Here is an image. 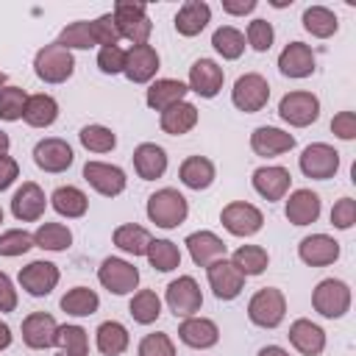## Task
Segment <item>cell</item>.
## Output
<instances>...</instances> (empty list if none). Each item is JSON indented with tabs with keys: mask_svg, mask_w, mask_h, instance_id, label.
<instances>
[{
	"mask_svg": "<svg viewBox=\"0 0 356 356\" xmlns=\"http://www.w3.org/2000/svg\"><path fill=\"white\" fill-rule=\"evenodd\" d=\"M17 309V289L6 273H0V312H14Z\"/></svg>",
	"mask_w": 356,
	"mask_h": 356,
	"instance_id": "6f0895ef",
	"label": "cell"
},
{
	"mask_svg": "<svg viewBox=\"0 0 356 356\" xmlns=\"http://www.w3.org/2000/svg\"><path fill=\"white\" fill-rule=\"evenodd\" d=\"M50 206L61 214V217H83L86 209H89V197L78 189V186H58L53 195H50Z\"/></svg>",
	"mask_w": 356,
	"mask_h": 356,
	"instance_id": "836d02e7",
	"label": "cell"
},
{
	"mask_svg": "<svg viewBox=\"0 0 356 356\" xmlns=\"http://www.w3.org/2000/svg\"><path fill=\"white\" fill-rule=\"evenodd\" d=\"M139 356H175V345L167 334L153 331L147 337H142L139 342Z\"/></svg>",
	"mask_w": 356,
	"mask_h": 356,
	"instance_id": "816d5d0a",
	"label": "cell"
},
{
	"mask_svg": "<svg viewBox=\"0 0 356 356\" xmlns=\"http://www.w3.org/2000/svg\"><path fill=\"white\" fill-rule=\"evenodd\" d=\"M159 125H161V131L170 134V136H184V134H189V131L197 125V108H195L192 103L181 100V103L170 106L167 111H161Z\"/></svg>",
	"mask_w": 356,
	"mask_h": 356,
	"instance_id": "4dcf8cb0",
	"label": "cell"
},
{
	"mask_svg": "<svg viewBox=\"0 0 356 356\" xmlns=\"http://www.w3.org/2000/svg\"><path fill=\"white\" fill-rule=\"evenodd\" d=\"M58 117V103L56 97L50 95H28V103H25V111H22V120L31 125V128H47L53 125Z\"/></svg>",
	"mask_w": 356,
	"mask_h": 356,
	"instance_id": "d6a6232c",
	"label": "cell"
},
{
	"mask_svg": "<svg viewBox=\"0 0 356 356\" xmlns=\"http://www.w3.org/2000/svg\"><path fill=\"white\" fill-rule=\"evenodd\" d=\"M353 222H356V200L353 197L337 200L334 209H331V225L339 228V231H348Z\"/></svg>",
	"mask_w": 356,
	"mask_h": 356,
	"instance_id": "db71d44e",
	"label": "cell"
},
{
	"mask_svg": "<svg viewBox=\"0 0 356 356\" xmlns=\"http://www.w3.org/2000/svg\"><path fill=\"white\" fill-rule=\"evenodd\" d=\"M8 145H11V139H8V134L6 131H0V156L8 150Z\"/></svg>",
	"mask_w": 356,
	"mask_h": 356,
	"instance_id": "6125c7cd",
	"label": "cell"
},
{
	"mask_svg": "<svg viewBox=\"0 0 356 356\" xmlns=\"http://www.w3.org/2000/svg\"><path fill=\"white\" fill-rule=\"evenodd\" d=\"M134 170L142 181H156L167 172V153L156 142H142L134 150Z\"/></svg>",
	"mask_w": 356,
	"mask_h": 356,
	"instance_id": "83f0119b",
	"label": "cell"
},
{
	"mask_svg": "<svg viewBox=\"0 0 356 356\" xmlns=\"http://www.w3.org/2000/svg\"><path fill=\"white\" fill-rule=\"evenodd\" d=\"M320 195L312 192V189H295L289 197H286V206H284V214L292 225H312L317 217H320Z\"/></svg>",
	"mask_w": 356,
	"mask_h": 356,
	"instance_id": "4316f807",
	"label": "cell"
},
{
	"mask_svg": "<svg viewBox=\"0 0 356 356\" xmlns=\"http://www.w3.org/2000/svg\"><path fill=\"white\" fill-rule=\"evenodd\" d=\"M33 248V234L22 231V228H11L0 234V256H22Z\"/></svg>",
	"mask_w": 356,
	"mask_h": 356,
	"instance_id": "c3c4849f",
	"label": "cell"
},
{
	"mask_svg": "<svg viewBox=\"0 0 356 356\" xmlns=\"http://www.w3.org/2000/svg\"><path fill=\"white\" fill-rule=\"evenodd\" d=\"M56 284H58V267L53 261L39 259V261H31L19 270V286L33 298L50 295L56 289Z\"/></svg>",
	"mask_w": 356,
	"mask_h": 356,
	"instance_id": "2e32d148",
	"label": "cell"
},
{
	"mask_svg": "<svg viewBox=\"0 0 356 356\" xmlns=\"http://www.w3.org/2000/svg\"><path fill=\"white\" fill-rule=\"evenodd\" d=\"M298 256L309 267H328L339 259V242L328 234H312L303 236L298 245Z\"/></svg>",
	"mask_w": 356,
	"mask_h": 356,
	"instance_id": "ac0fdd59",
	"label": "cell"
},
{
	"mask_svg": "<svg viewBox=\"0 0 356 356\" xmlns=\"http://www.w3.org/2000/svg\"><path fill=\"white\" fill-rule=\"evenodd\" d=\"M186 248H189V256H192V261L197 267H209V264L225 259V253H228L225 242L217 234H211V231H195V234H189L186 236Z\"/></svg>",
	"mask_w": 356,
	"mask_h": 356,
	"instance_id": "cb8c5ba5",
	"label": "cell"
},
{
	"mask_svg": "<svg viewBox=\"0 0 356 356\" xmlns=\"http://www.w3.org/2000/svg\"><path fill=\"white\" fill-rule=\"evenodd\" d=\"M298 164H300V172H303L306 178L328 181V178H334L337 170H339V153H337L331 145H325V142H314V145L303 147Z\"/></svg>",
	"mask_w": 356,
	"mask_h": 356,
	"instance_id": "9c48e42d",
	"label": "cell"
},
{
	"mask_svg": "<svg viewBox=\"0 0 356 356\" xmlns=\"http://www.w3.org/2000/svg\"><path fill=\"white\" fill-rule=\"evenodd\" d=\"M314 53L303 42H289L278 56V70L286 78H309L314 72Z\"/></svg>",
	"mask_w": 356,
	"mask_h": 356,
	"instance_id": "603a6c76",
	"label": "cell"
},
{
	"mask_svg": "<svg viewBox=\"0 0 356 356\" xmlns=\"http://www.w3.org/2000/svg\"><path fill=\"white\" fill-rule=\"evenodd\" d=\"M8 345H11V328L0 320V350H6Z\"/></svg>",
	"mask_w": 356,
	"mask_h": 356,
	"instance_id": "91938a15",
	"label": "cell"
},
{
	"mask_svg": "<svg viewBox=\"0 0 356 356\" xmlns=\"http://www.w3.org/2000/svg\"><path fill=\"white\" fill-rule=\"evenodd\" d=\"M145 256H147L150 267L159 270V273H170V270L181 267V250H178V245L170 242V239H150Z\"/></svg>",
	"mask_w": 356,
	"mask_h": 356,
	"instance_id": "60d3db41",
	"label": "cell"
},
{
	"mask_svg": "<svg viewBox=\"0 0 356 356\" xmlns=\"http://www.w3.org/2000/svg\"><path fill=\"white\" fill-rule=\"evenodd\" d=\"M178 339L184 345H189V348H197V350L214 348L217 339H220V328H217L214 320L192 314V317H184V323L178 325Z\"/></svg>",
	"mask_w": 356,
	"mask_h": 356,
	"instance_id": "7402d4cb",
	"label": "cell"
},
{
	"mask_svg": "<svg viewBox=\"0 0 356 356\" xmlns=\"http://www.w3.org/2000/svg\"><path fill=\"white\" fill-rule=\"evenodd\" d=\"M0 222H3V209H0Z\"/></svg>",
	"mask_w": 356,
	"mask_h": 356,
	"instance_id": "e7e4bbea",
	"label": "cell"
},
{
	"mask_svg": "<svg viewBox=\"0 0 356 356\" xmlns=\"http://www.w3.org/2000/svg\"><path fill=\"white\" fill-rule=\"evenodd\" d=\"M303 28H306L312 36H317V39H328V36H334V33L339 31V19H337V14H334L331 8H325V6H309V8L303 11Z\"/></svg>",
	"mask_w": 356,
	"mask_h": 356,
	"instance_id": "8d00e7d4",
	"label": "cell"
},
{
	"mask_svg": "<svg viewBox=\"0 0 356 356\" xmlns=\"http://www.w3.org/2000/svg\"><path fill=\"white\" fill-rule=\"evenodd\" d=\"M331 131H334L339 139L350 142V139L356 136V114H353V111H339V114L331 120Z\"/></svg>",
	"mask_w": 356,
	"mask_h": 356,
	"instance_id": "11a10c76",
	"label": "cell"
},
{
	"mask_svg": "<svg viewBox=\"0 0 356 356\" xmlns=\"http://www.w3.org/2000/svg\"><path fill=\"white\" fill-rule=\"evenodd\" d=\"M222 81H225V72L211 58H197L189 67V89L200 97H214L222 89Z\"/></svg>",
	"mask_w": 356,
	"mask_h": 356,
	"instance_id": "ffe728a7",
	"label": "cell"
},
{
	"mask_svg": "<svg viewBox=\"0 0 356 356\" xmlns=\"http://www.w3.org/2000/svg\"><path fill=\"white\" fill-rule=\"evenodd\" d=\"M125 78L131 83H147L153 81V75L159 72V53L153 44H131V50H125V67H122Z\"/></svg>",
	"mask_w": 356,
	"mask_h": 356,
	"instance_id": "e0dca14e",
	"label": "cell"
},
{
	"mask_svg": "<svg viewBox=\"0 0 356 356\" xmlns=\"http://www.w3.org/2000/svg\"><path fill=\"white\" fill-rule=\"evenodd\" d=\"M278 114H281L284 122H289L295 128H306V125L317 122V117H320V100H317V95L303 92V89L286 92L281 97V103H278Z\"/></svg>",
	"mask_w": 356,
	"mask_h": 356,
	"instance_id": "52a82bcc",
	"label": "cell"
},
{
	"mask_svg": "<svg viewBox=\"0 0 356 356\" xmlns=\"http://www.w3.org/2000/svg\"><path fill=\"white\" fill-rule=\"evenodd\" d=\"M284 314H286V298L275 286L259 289L250 298V303H248V317L259 328H275V325H281L284 323Z\"/></svg>",
	"mask_w": 356,
	"mask_h": 356,
	"instance_id": "5b68a950",
	"label": "cell"
},
{
	"mask_svg": "<svg viewBox=\"0 0 356 356\" xmlns=\"http://www.w3.org/2000/svg\"><path fill=\"white\" fill-rule=\"evenodd\" d=\"M164 300L175 317H192L203 306V292L192 275H178L175 281L167 284Z\"/></svg>",
	"mask_w": 356,
	"mask_h": 356,
	"instance_id": "ba28073f",
	"label": "cell"
},
{
	"mask_svg": "<svg viewBox=\"0 0 356 356\" xmlns=\"http://www.w3.org/2000/svg\"><path fill=\"white\" fill-rule=\"evenodd\" d=\"M131 337H128V328L117 320H106L97 325V350L103 356H120L125 353Z\"/></svg>",
	"mask_w": 356,
	"mask_h": 356,
	"instance_id": "e575fe53",
	"label": "cell"
},
{
	"mask_svg": "<svg viewBox=\"0 0 356 356\" xmlns=\"http://www.w3.org/2000/svg\"><path fill=\"white\" fill-rule=\"evenodd\" d=\"M286 337H289L292 348H295L298 353H303V356H320L323 348H325V331H323L317 323L306 320V317L295 320V323L289 325V334H286Z\"/></svg>",
	"mask_w": 356,
	"mask_h": 356,
	"instance_id": "d4e9b609",
	"label": "cell"
},
{
	"mask_svg": "<svg viewBox=\"0 0 356 356\" xmlns=\"http://www.w3.org/2000/svg\"><path fill=\"white\" fill-rule=\"evenodd\" d=\"M58 44L67 47V50H89L95 47V36H92V25L86 19H78V22H70L61 33H58Z\"/></svg>",
	"mask_w": 356,
	"mask_h": 356,
	"instance_id": "bcb514c9",
	"label": "cell"
},
{
	"mask_svg": "<svg viewBox=\"0 0 356 356\" xmlns=\"http://www.w3.org/2000/svg\"><path fill=\"white\" fill-rule=\"evenodd\" d=\"M211 44H214V50H217L222 58L234 61V58H239V56L245 53V33H242L239 28H234V25H220V28L211 33Z\"/></svg>",
	"mask_w": 356,
	"mask_h": 356,
	"instance_id": "7bdbcfd3",
	"label": "cell"
},
{
	"mask_svg": "<svg viewBox=\"0 0 356 356\" xmlns=\"http://www.w3.org/2000/svg\"><path fill=\"white\" fill-rule=\"evenodd\" d=\"M267 100H270V83H267L264 75H259V72H245V75L236 78V83H234V89H231V103H234L239 111L256 114V111H261V108L267 106Z\"/></svg>",
	"mask_w": 356,
	"mask_h": 356,
	"instance_id": "8992f818",
	"label": "cell"
},
{
	"mask_svg": "<svg viewBox=\"0 0 356 356\" xmlns=\"http://www.w3.org/2000/svg\"><path fill=\"white\" fill-rule=\"evenodd\" d=\"M256 8V0H222V11L234 17H245Z\"/></svg>",
	"mask_w": 356,
	"mask_h": 356,
	"instance_id": "680465c9",
	"label": "cell"
},
{
	"mask_svg": "<svg viewBox=\"0 0 356 356\" xmlns=\"http://www.w3.org/2000/svg\"><path fill=\"white\" fill-rule=\"evenodd\" d=\"M114 25L120 31V39H128L134 44H147L153 22L147 17V6L145 3H134V0H120L114 3Z\"/></svg>",
	"mask_w": 356,
	"mask_h": 356,
	"instance_id": "6da1fadb",
	"label": "cell"
},
{
	"mask_svg": "<svg viewBox=\"0 0 356 356\" xmlns=\"http://www.w3.org/2000/svg\"><path fill=\"white\" fill-rule=\"evenodd\" d=\"M44 209H47V197H44L42 186L33 184V181H25V184L14 192V197H11V214H14L19 222H33V220H39V217L44 214Z\"/></svg>",
	"mask_w": 356,
	"mask_h": 356,
	"instance_id": "d6986e66",
	"label": "cell"
},
{
	"mask_svg": "<svg viewBox=\"0 0 356 356\" xmlns=\"http://www.w3.org/2000/svg\"><path fill=\"white\" fill-rule=\"evenodd\" d=\"M259 356H289V353H286L281 345H267V348L259 350Z\"/></svg>",
	"mask_w": 356,
	"mask_h": 356,
	"instance_id": "94428289",
	"label": "cell"
},
{
	"mask_svg": "<svg viewBox=\"0 0 356 356\" xmlns=\"http://www.w3.org/2000/svg\"><path fill=\"white\" fill-rule=\"evenodd\" d=\"M25 103H28V95L22 86H3L0 89V120H6V122L22 120Z\"/></svg>",
	"mask_w": 356,
	"mask_h": 356,
	"instance_id": "7dc6e473",
	"label": "cell"
},
{
	"mask_svg": "<svg viewBox=\"0 0 356 356\" xmlns=\"http://www.w3.org/2000/svg\"><path fill=\"white\" fill-rule=\"evenodd\" d=\"M186 214H189V203L172 186H164L147 197V217L159 228H178L186 220Z\"/></svg>",
	"mask_w": 356,
	"mask_h": 356,
	"instance_id": "7a4b0ae2",
	"label": "cell"
},
{
	"mask_svg": "<svg viewBox=\"0 0 356 356\" xmlns=\"http://www.w3.org/2000/svg\"><path fill=\"white\" fill-rule=\"evenodd\" d=\"M72 245V231L61 222H42L33 234V248H42V250H67Z\"/></svg>",
	"mask_w": 356,
	"mask_h": 356,
	"instance_id": "74e56055",
	"label": "cell"
},
{
	"mask_svg": "<svg viewBox=\"0 0 356 356\" xmlns=\"http://www.w3.org/2000/svg\"><path fill=\"white\" fill-rule=\"evenodd\" d=\"M178 178L184 186L200 192V189H209L211 181H214V164L206 159V156H189L181 161L178 167Z\"/></svg>",
	"mask_w": 356,
	"mask_h": 356,
	"instance_id": "1f68e13d",
	"label": "cell"
},
{
	"mask_svg": "<svg viewBox=\"0 0 356 356\" xmlns=\"http://www.w3.org/2000/svg\"><path fill=\"white\" fill-rule=\"evenodd\" d=\"M245 39H248V44H250L253 50H259V53H267V50L273 47L275 31H273V25H270L267 19H253V22H248Z\"/></svg>",
	"mask_w": 356,
	"mask_h": 356,
	"instance_id": "681fc988",
	"label": "cell"
},
{
	"mask_svg": "<svg viewBox=\"0 0 356 356\" xmlns=\"http://www.w3.org/2000/svg\"><path fill=\"white\" fill-rule=\"evenodd\" d=\"M78 139L92 153H108L117 145V134L111 128H106V125H83L81 134H78Z\"/></svg>",
	"mask_w": 356,
	"mask_h": 356,
	"instance_id": "f6af8a7d",
	"label": "cell"
},
{
	"mask_svg": "<svg viewBox=\"0 0 356 356\" xmlns=\"http://www.w3.org/2000/svg\"><path fill=\"white\" fill-rule=\"evenodd\" d=\"M56 345L61 356H89V337L81 325H58Z\"/></svg>",
	"mask_w": 356,
	"mask_h": 356,
	"instance_id": "ee69618b",
	"label": "cell"
},
{
	"mask_svg": "<svg viewBox=\"0 0 356 356\" xmlns=\"http://www.w3.org/2000/svg\"><path fill=\"white\" fill-rule=\"evenodd\" d=\"M3 86H6V72L0 70V89H3Z\"/></svg>",
	"mask_w": 356,
	"mask_h": 356,
	"instance_id": "be15d7a7",
	"label": "cell"
},
{
	"mask_svg": "<svg viewBox=\"0 0 356 356\" xmlns=\"http://www.w3.org/2000/svg\"><path fill=\"white\" fill-rule=\"evenodd\" d=\"M114 245L122 250V253H131V256H145L147 253V245H150V234L147 228L136 225V222H125L114 231Z\"/></svg>",
	"mask_w": 356,
	"mask_h": 356,
	"instance_id": "f35d334b",
	"label": "cell"
},
{
	"mask_svg": "<svg viewBox=\"0 0 356 356\" xmlns=\"http://www.w3.org/2000/svg\"><path fill=\"white\" fill-rule=\"evenodd\" d=\"M250 147H253L256 156L270 159V156H281V153L292 150V147H295V136L286 134V131H281V128L261 125V128H256V131L250 134Z\"/></svg>",
	"mask_w": 356,
	"mask_h": 356,
	"instance_id": "484cf974",
	"label": "cell"
},
{
	"mask_svg": "<svg viewBox=\"0 0 356 356\" xmlns=\"http://www.w3.org/2000/svg\"><path fill=\"white\" fill-rule=\"evenodd\" d=\"M97 306H100V298L89 286H75L61 298V309L72 317H89L97 312Z\"/></svg>",
	"mask_w": 356,
	"mask_h": 356,
	"instance_id": "b9f144b4",
	"label": "cell"
},
{
	"mask_svg": "<svg viewBox=\"0 0 356 356\" xmlns=\"http://www.w3.org/2000/svg\"><path fill=\"white\" fill-rule=\"evenodd\" d=\"M97 281L111 292V295H128L136 289L139 284V270L125 261V259H117V256H108L103 259L100 270H97Z\"/></svg>",
	"mask_w": 356,
	"mask_h": 356,
	"instance_id": "8fae6325",
	"label": "cell"
},
{
	"mask_svg": "<svg viewBox=\"0 0 356 356\" xmlns=\"http://www.w3.org/2000/svg\"><path fill=\"white\" fill-rule=\"evenodd\" d=\"M231 264L248 278V275H261L270 264V256L261 245H239L231 256Z\"/></svg>",
	"mask_w": 356,
	"mask_h": 356,
	"instance_id": "d590c367",
	"label": "cell"
},
{
	"mask_svg": "<svg viewBox=\"0 0 356 356\" xmlns=\"http://www.w3.org/2000/svg\"><path fill=\"white\" fill-rule=\"evenodd\" d=\"M206 275H209V286L214 289L217 300H234L245 289V275L231 264V259H220V261L209 264Z\"/></svg>",
	"mask_w": 356,
	"mask_h": 356,
	"instance_id": "4fadbf2b",
	"label": "cell"
},
{
	"mask_svg": "<svg viewBox=\"0 0 356 356\" xmlns=\"http://www.w3.org/2000/svg\"><path fill=\"white\" fill-rule=\"evenodd\" d=\"M92 25V36H95V44L100 47H114L120 42V31L114 25V17L111 14H100L97 19L89 22Z\"/></svg>",
	"mask_w": 356,
	"mask_h": 356,
	"instance_id": "f907efd6",
	"label": "cell"
},
{
	"mask_svg": "<svg viewBox=\"0 0 356 356\" xmlns=\"http://www.w3.org/2000/svg\"><path fill=\"white\" fill-rule=\"evenodd\" d=\"M312 306H314L317 314H323L328 320H339L350 309V286L339 278H325L314 286Z\"/></svg>",
	"mask_w": 356,
	"mask_h": 356,
	"instance_id": "277c9868",
	"label": "cell"
},
{
	"mask_svg": "<svg viewBox=\"0 0 356 356\" xmlns=\"http://www.w3.org/2000/svg\"><path fill=\"white\" fill-rule=\"evenodd\" d=\"M253 189L264 197V200H281L286 192H289V184H292V175L286 167H278V164H267V167H259L253 170Z\"/></svg>",
	"mask_w": 356,
	"mask_h": 356,
	"instance_id": "44dd1931",
	"label": "cell"
},
{
	"mask_svg": "<svg viewBox=\"0 0 356 356\" xmlns=\"http://www.w3.org/2000/svg\"><path fill=\"white\" fill-rule=\"evenodd\" d=\"M33 72L44 83H64L75 72V58H72V53L67 47H61L58 42H53V44H44L36 53Z\"/></svg>",
	"mask_w": 356,
	"mask_h": 356,
	"instance_id": "3957f363",
	"label": "cell"
},
{
	"mask_svg": "<svg viewBox=\"0 0 356 356\" xmlns=\"http://www.w3.org/2000/svg\"><path fill=\"white\" fill-rule=\"evenodd\" d=\"M220 222L225 225L228 234L234 236H253L256 231H261L264 225V214L245 200H234L220 211Z\"/></svg>",
	"mask_w": 356,
	"mask_h": 356,
	"instance_id": "30bf717a",
	"label": "cell"
},
{
	"mask_svg": "<svg viewBox=\"0 0 356 356\" xmlns=\"http://www.w3.org/2000/svg\"><path fill=\"white\" fill-rule=\"evenodd\" d=\"M56 337H58V323H56L53 314H47V312H31L22 320V342L31 350L53 348L56 345Z\"/></svg>",
	"mask_w": 356,
	"mask_h": 356,
	"instance_id": "9a60e30c",
	"label": "cell"
},
{
	"mask_svg": "<svg viewBox=\"0 0 356 356\" xmlns=\"http://www.w3.org/2000/svg\"><path fill=\"white\" fill-rule=\"evenodd\" d=\"M211 19V8L203 0H186L175 14V31L181 36H197Z\"/></svg>",
	"mask_w": 356,
	"mask_h": 356,
	"instance_id": "f546056e",
	"label": "cell"
},
{
	"mask_svg": "<svg viewBox=\"0 0 356 356\" xmlns=\"http://www.w3.org/2000/svg\"><path fill=\"white\" fill-rule=\"evenodd\" d=\"M83 181L103 197H117L122 195L128 178L117 164H106V161H86L83 164Z\"/></svg>",
	"mask_w": 356,
	"mask_h": 356,
	"instance_id": "7c38bea8",
	"label": "cell"
},
{
	"mask_svg": "<svg viewBox=\"0 0 356 356\" xmlns=\"http://www.w3.org/2000/svg\"><path fill=\"white\" fill-rule=\"evenodd\" d=\"M97 67H100V72H106V75L122 72V67H125V50H122L120 44H114V47H100V53H97Z\"/></svg>",
	"mask_w": 356,
	"mask_h": 356,
	"instance_id": "f5cc1de1",
	"label": "cell"
},
{
	"mask_svg": "<svg viewBox=\"0 0 356 356\" xmlns=\"http://www.w3.org/2000/svg\"><path fill=\"white\" fill-rule=\"evenodd\" d=\"M186 92H189L186 83H181V81H175V78H159V81L150 83L145 100H147V106H150L153 111H167L170 106L181 103V100L186 97Z\"/></svg>",
	"mask_w": 356,
	"mask_h": 356,
	"instance_id": "f1b7e54d",
	"label": "cell"
},
{
	"mask_svg": "<svg viewBox=\"0 0 356 356\" xmlns=\"http://www.w3.org/2000/svg\"><path fill=\"white\" fill-rule=\"evenodd\" d=\"M17 178H19V164H17L11 156L3 153V156H0V192L8 189Z\"/></svg>",
	"mask_w": 356,
	"mask_h": 356,
	"instance_id": "9f6ffc18",
	"label": "cell"
},
{
	"mask_svg": "<svg viewBox=\"0 0 356 356\" xmlns=\"http://www.w3.org/2000/svg\"><path fill=\"white\" fill-rule=\"evenodd\" d=\"M33 161L39 170L44 172H64L70 170V164L75 161V153L72 147L58 139V136H47V139H39L36 147H33Z\"/></svg>",
	"mask_w": 356,
	"mask_h": 356,
	"instance_id": "5bb4252c",
	"label": "cell"
},
{
	"mask_svg": "<svg viewBox=\"0 0 356 356\" xmlns=\"http://www.w3.org/2000/svg\"><path fill=\"white\" fill-rule=\"evenodd\" d=\"M128 314L134 317V323L150 325V323H156L159 314H161V298H159L153 289H139V292L131 298V303H128Z\"/></svg>",
	"mask_w": 356,
	"mask_h": 356,
	"instance_id": "ab89813d",
	"label": "cell"
}]
</instances>
